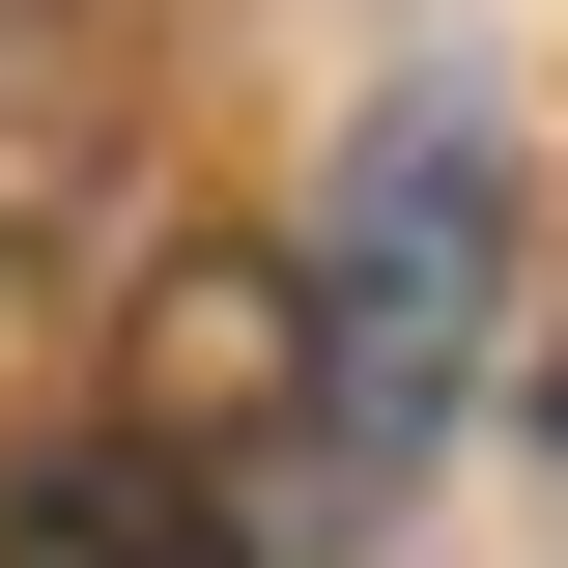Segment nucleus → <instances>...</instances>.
<instances>
[{"label": "nucleus", "instance_id": "f03ea898", "mask_svg": "<svg viewBox=\"0 0 568 568\" xmlns=\"http://www.w3.org/2000/svg\"><path fill=\"white\" fill-rule=\"evenodd\" d=\"M0 568H256V540H227V484H200V455H142V426H58V455L0 484Z\"/></svg>", "mask_w": 568, "mask_h": 568}, {"label": "nucleus", "instance_id": "f257e3e1", "mask_svg": "<svg viewBox=\"0 0 568 568\" xmlns=\"http://www.w3.org/2000/svg\"><path fill=\"white\" fill-rule=\"evenodd\" d=\"M484 313H511V114H484V85H398L369 171H342V256H313V426H342L369 484L455 426Z\"/></svg>", "mask_w": 568, "mask_h": 568}, {"label": "nucleus", "instance_id": "7ed1b4c3", "mask_svg": "<svg viewBox=\"0 0 568 568\" xmlns=\"http://www.w3.org/2000/svg\"><path fill=\"white\" fill-rule=\"evenodd\" d=\"M540 426H568V369H540Z\"/></svg>", "mask_w": 568, "mask_h": 568}]
</instances>
